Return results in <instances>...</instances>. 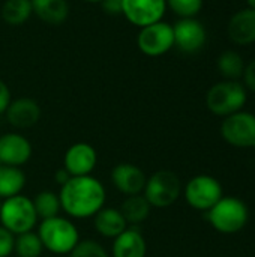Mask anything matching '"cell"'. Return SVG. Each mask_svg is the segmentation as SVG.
<instances>
[{
	"mask_svg": "<svg viewBox=\"0 0 255 257\" xmlns=\"http://www.w3.org/2000/svg\"><path fill=\"white\" fill-rule=\"evenodd\" d=\"M152 206L144 197V194H135V196H126V199L122 202L120 212L123 218L126 220L128 224L131 226H138L143 221L147 220L150 215Z\"/></svg>",
	"mask_w": 255,
	"mask_h": 257,
	"instance_id": "20",
	"label": "cell"
},
{
	"mask_svg": "<svg viewBox=\"0 0 255 257\" xmlns=\"http://www.w3.org/2000/svg\"><path fill=\"white\" fill-rule=\"evenodd\" d=\"M93 226L96 232L104 238H117L123 230L128 229V223L123 218L120 209L102 208L93 215Z\"/></svg>",
	"mask_w": 255,
	"mask_h": 257,
	"instance_id": "18",
	"label": "cell"
},
{
	"mask_svg": "<svg viewBox=\"0 0 255 257\" xmlns=\"http://www.w3.org/2000/svg\"><path fill=\"white\" fill-rule=\"evenodd\" d=\"M69 257H110L108 253L105 251V248L93 241V239H86V241H80L74 250L69 253Z\"/></svg>",
	"mask_w": 255,
	"mask_h": 257,
	"instance_id": "27",
	"label": "cell"
},
{
	"mask_svg": "<svg viewBox=\"0 0 255 257\" xmlns=\"http://www.w3.org/2000/svg\"><path fill=\"white\" fill-rule=\"evenodd\" d=\"M222 197L224 194L219 181L209 175L194 176L185 187V199L188 205L197 211L207 212Z\"/></svg>",
	"mask_w": 255,
	"mask_h": 257,
	"instance_id": "7",
	"label": "cell"
},
{
	"mask_svg": "<svg viewBox=\"0 0 255 257\" xmlns=\"http://www.w3.org/2000/svg\"><path fill=\"white\" fill-rule=\"evenodd\" d=\"M242 78H243V86L251 92H255V59L251 60L248 65H245Z\"/></svg>",
	"mask_w": 255,
	"mask_h": 257,
	"instance_id": "29",
	"label": "cell"
},
{
	"mask_svg": "<svg viewBox=\"0 0 255 257\" xmlns=\"http://www.w3.org/2000/svg\"><path fill=\"white\" fill-rule=\"evenodd\" d=\"M14 251L18 257H39L44 251V245L38 233L30 230L15 236Z\"/></svg>",
	"mask_w": 255,
	"mask_h": 257,
	"instance_id": "25",
	"label": "cell"
},
{
	"mask_svg": "<svg viewBox=\"0 0 255 257\" xmlns=\"http://www.w3.org/2000/svg\"><path fill=\"white\" fill-rule=\"evenodd\" d=\"M165 11V0H122V15L140 29L161 21Z\"/></svg>",
	"mask_w": 255,
	"mask_h": 257,
	"instance_id": "10",
	"label": "cell"
},
{
	"mask_svg": "<svg viewBox=\"0 0 255 257\" xmlns=\"http://www.w3.org/2000/svg\"><path fill=\"white\" fill-rule=\"evenodd\" d=\"M248 92L243 83L237 80H224L213 84L206 93V105L216 116L227 117L243 108Z\"/></svg>",
	"mask_w": 255,
	"mask_h": 257,
	"instance_id": "3",
	"label": "cell"
},
{
	"mask_svg": "<svg viewBox=\"0 0 255 257\" xmlns=\"http://www.w3.org/2000/svg\"><path fill=\"white\" fill-rule=\"evenodd\" d=\"M140 51L149 57H158L168 53L174 47L173 26L165 21H158L140 29L137 36Z\"/></svg>",
	"mask_w": 255,
	"mask_h": 257,
	"instance_id": "8",
	"label": "cell"
},
{
	"mask_svg": "<svg viewBox=\"0 0 255 257\" xmlns=\"http://www.w3.org/2000/svg\"><path fill=\"white\" fill-rule=\"evenodd\" d=\"M174 45L183 53L200 51L207 39L204 26L195 18H180L173 26Z\"/></svg>",
	"mask_w": 255,
	"mask_h": 257,
	"instance_id": "11",
	"label": "cell"
},
{
	"mask_svg": "<svg viewBox=\"0 0 255 257\" xmlns=\"http://www.w3.org/2000/svg\"><path fill=\"white\" fill-rule=\"evenodd\" d=\"M0 15L9 26H23L33 15L32 3L30 0H5Z\"/></svg>",
	"mask_w": 255,
	"mask_h": 257,
	"instance_id": "22",
	"label": "cell"
},
{
	"mask_svg": "<svg viewBox=\"0 0 255 257\" xmlns=\"http://www.w3.org/2000/svg\"><path fill=\"white\" fill-rule=\"evenodd\" d=\"M33 15L42 23L59 26L66 21L69 15V5L66 0H30Z\"/></svg>",
	"mask_w": 255,
	"mask_h": 257,
	"instance_id": "19",
	"label": "cell"
},
{
	"mask_svg": "<svg viewBox=\"0 0 255 257\" xmlns=\"http://www.w3.org/2000/svg\"><path fill=\"white\" fill-rule=\"evenodd\" d=\"M101 6L108 15H122V0H102Z\"/></svg>",
	"mask_w": 255,
	"mask_h": 257,
	"instance_id": "30",
	"label": "cell"
},
{
	"mask_svg": "<svg viewBox=\"0 0 255 257\" xmlns=\"http://www.w3.org/2000/svg\"><path fill=\"white\" fill-rule=\"evenodd\" d=\"M26 185V175L21 167L0 164V199H9L21 194Z\"/></svg>",
	"mask_w": 255,
	"mask_h": 257,
	"instance_id": "21",
	"label": "cell"
},
{
	"mask_svg": "<svg viewBox=\"0 0 255 257\" xmlns=\"http://www.w3.org/2000/svg\"><path fill=\"white\" fill-rule=\"evenodd\" d=\"M207 220L215 230L231 235L240 232L248 224L249 211L240 199L222 197L207 211Z\"/></svg>",
	"mask_w": 255,
	"mask_h": 257,
	"instance_id": "4",
	"label": "cell"
},
{
	"mask_svg": "<svg viewBox=\"0 0 255 257\" xmlns=\"http://www.w3.org/2000/svg\"><path fill=\"white\" fill-rule=\"evenodd\" d=\"M170 8L180 18H195L203 9L204 0H165Z\"/></svg>",
	"mask_w": 255,
	"mask_h": 257,
	"instance_id": "26",
	"label": "cell"
},
{
	"mask_svg": "<svg viewBox=\"0 0 255 257\" xmlns=\"http://www.w3.org/2000/svg\"><path fill=\"white\" fill-rule=\"evenodd\" d=\"M0 223L15 236L33 230L38 223V215L35 212L32 199L18 194L2 200Z\"/></svg>",
	"mask_w": 255,
	"mask_h": 257,
	"instance_id": "5",
	"label": "cell"
},
{
	"mask_svg": "<svg viewBox=\"0 0 255 257\" xmlns=\"http://www.w3.org/2000/svg\"><path fill=\"white\" fill-rule=\"evenodd\" d=\"M218 69L225 80H239L245 71L243 57L234 50H227L218 57Z\"/></svg>",
	"mask_w": 255,
	"mask_h": 257,
	"instance_id": "23",
	"label": "cell"
},
{
	"mask_svg": "<svg viewBox=\"0 0 255 257\" xmlns=\"http://www.w3.org/2000/svg\"><path fill=\"white\" fill-rule=\"evenodd\" d=\"M105 188L101 181L89 176H72L60 187L62 209L74 218L93 217L105 205Z\"/></svg>",
	"mask_w": 255,
	"mask_h": 257,
	"instance_id": "1",
	"label": "cell"
},
{
	"mask_svg": "<svg viewBox=\"0 0 255 257\" xmlns=\"http://www.w3.org/2000/svg\"><path fill=\"white\" fill-rule=\"evenodd\" d=\"M252 149H255V146H254V148H252Z\"/></svg>",
	"mask_w": 255,
	"mask_h": 257,
	"instance_id": "36",
	"label": "cell"
},
{
	"mask_svg": "<svg viewBox=\"0 0 255 257\" xmlns=\"http://www.w3.org/2000/svg\"><path fill=\"white\" fill-rule=\"evenodd\" d=\"M222 139L236 148L255 146V114L249 111H237L224 117L221 125Z\"/></svg>",
	"mask_w": 255,
	"mask_h": 257,
	"instance_id": "9",
	"label": "cell"
},
{
	"mask_svg": "<svg viewBox=\"0 0 255 257\" xmlns=\"http://www.w3.org/2000/svg\"><path fill=\"white\" fill-rule=\"evenodd\" d=\"M84 2H89V3H101L102 0H84Z\"/></svg>",
	"mask_w": 255,
	"mask_h": 257,
	"instance_id": "34",
	"label": "cell"
},
{
	"mask_svg": "<svg viewBox=\"0 0 255 257\" xmlns=\"http://www.w3.org/2000/svg\"><path fill=\"white\" fill-rule=\"evenodd\" d=\"M38 236L44 245V250H48L54 254H69L80 242L77 226L60 215L41 220Z\"/></svg>",
	"mask_w": 255,
	"mask_h": 257,
	"instance_id": "2",
	"label": "cell"
},
{
	"mask_svg": "<svg viewBox=\"0 0 255 257\" xmlns=\"http://www.w3.org/2000/svg\"><path fill=\"white\" fill-rule=\"evenodd\" d=\"M8 122L18 130H27L36 125L41 119V107L32 98L12 99L5 111Z\"/></svg>",
	"mask_w": 255,
	"mask_h": 257,
	"instance_id": "15",
	"label": "cell"
},
{
	"mask_svg": "<svg viewBox=\"0 0 255 257\" xmlns=\"http://www.w3.org/2000/svg\"><path fill=\"white\" fill-rule=\"evenodd\" d=\"M15 235L0 226V257H8L14 253Z\"/></svg>",
	"mask_w": 255,
	"mask_h": 257,
	"instance_id": "28",
	"label": "cell"
},
{
	"mask_svg": "<svg viewBox=\"0 0 255 257\" xmlns=\"http://www.w3.org/2000/svg\"><path fill=\"white\" fill-rule=\"evenodd\" d=\"M72 176L65 170V169H59L57 172H56V175H54V179H56V182L62 187L63 184H66L69 179H71Z\"/></svg>",
	"mask_w": 255,
	"mask_h": 257,
	"instance_id": "32",
	"label": "cell"
},
{
	"mask_svg": "<svg viewBox=\"0 0 255 257\" xmlns=\"http://www.w3.org/2000/svg\"><path fill=\"white\" fill-rule=\"evenodd\" d=\"M11 101H12L11 90H9L8 84L3 80H0V114H3L6 111V108H8Z\"/></svg>",
	"mask_w": 255,
	"mask_h": 257,
	"instance_id": "31",
	"label": "cell"
},
{
	"mask_svg": "<svg viewBox=\"0 0 255 257\" xmlns=\"http://www.w3.org/2000/svg\"><path fill=\"white\" fill-rule=\"evenodd\" d=\"M228 38L236 45H249L255 42V11L245 8L233 14L228 21Z\"/></svg>",
	"mask_w": 255,
	"mask_h": 257,
	"instance_id": "16",
	"label": "cell"
},
{
	"mask_svg": "<svg viewBox=\"0 0 255 257\" xmlns=\"http://www.w3.org/2000/svg\"><path fill=\"white\" fill-rule=\"evenodd\" d=\"M98 164V154L89 143H75L65 152L63 169L71 176H89Z\"/></svg>",
	"mask_w": 255,
	"mask_h": 257,
	"instance_id": "12",
	"label": "cell"
},
{
	"mask_svg": "<svg viewBox=\"0 0 255 257\" xmlns=\"http://www.w3.org/2000/svg\"><path fill=\"white\" fill-rule=\"evenodd\" d=\"M0 206H2V199H0Z\"/></svg>",
	"mask_w": 255,
	"mask_h": 257,
	"instance_id": "35",
	"label": "cell"
},
{
	"mask_svg": "<svg viewBox=\"0 0 255 257\" xmlns=\"http://www.w3.org/2000/svg\"><path fill=\"white\" fill-rule=\"evenodd\" d=\"M182 193V182L171 170H158L146 181L144 197L152 208L171 206Z\"/></svg>",
	"mask_w": 255,
	"mask_h": 257,
	"instance_id": "6",
	"label": "cell"
},
{
	"mask_svg": "<svg viewBox=\"0 0 255 257\" xmlns=\"http://www.w3.org/2000/svg\"><path fill=\"white\" fill-rule=\"evenodd\" d=\"M32 202H33L35 212H36L38 218H41V220H48V218L57 217L62 209L59 194H56L53 191H41L35 196V199H32Z\"/></svg>",
	"mask_w": 255,
	"mask_h": 257,
	"instance_id": "24",
	"label": "cell"
},
{
	"mask_svg": "<svg viewBox=\"0 0 255 257\" xmlns=\"http://www.w3.org/2000/svg\"><path fill=\"white\" fill-rule=\"evenodd\" d=\"M146 181V173L138 166L131 163H120L111 170V182L114 188L125 196L143 194Z\"/></svg>",
	"mask_w": 255,
	"mask_h": 257,
	"instance_id": "13",
	"label": "cell"
},
{
	"mask_svg": "<svg viewBox=\"0 0 255 257\" xmlns=\"http://www.w3.org/2000/svg\"><path fill=\"white\" fill-rule=\"evenodd\" d=\"M32 157L30 142L17 133H8L0 137V164L21 167Z\"/></svg>",
	"mask_w": 255,
	"mask_h": 257,
	"instance_id": "14",
	"label": "cell"
},
{
	"mask_svg": "<svg viewBox=\"0 0 255 257\" xmlns=\"http://www.w3.org/2000/svg\"><path fill=\"white\" fill-rule=\"evenodd\" d=\"M246 3H248V8L249 9L255 11V0H246Z\"/></svg>",
	"mask_w": 255,
	"mask_h": 257,
	"instance_id": "33",
	"label": "cell"
},
{
	"mask_svg": "<svg viewBox=\"0 0 255 257\" xmlns=\"http://www.w3.org/2000/svg\"><path fill=\"white\" fill-rule=\"evenodd\" d=\"M147 244L137 227H128L113 242V257H146Z\"/></svg>",
	"mask_w": 255,
	"mask_h": 257,
	"instance_id": "17",
	"label": "cell"
}]
</instances>
